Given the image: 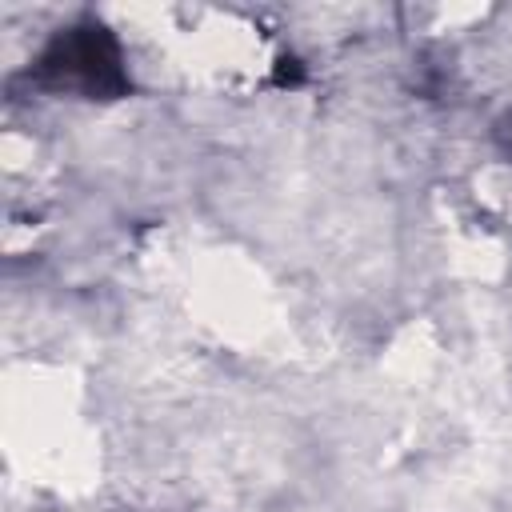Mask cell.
Returning a JSON list of instances; mask_svg holds the SVG:
<instances>
[{
  "mask_svg": "<svg viewBox=\"0 0 512 512\" xmlns=\"http://www.w3.org/2000/svg\"><path fill=\"white\" fill-rule=\"evenodd\" d=\"M40 80L80 96H120L128 88L120 44L100 24L68 28L40 56Z\"/></svg>",
  "mask_w": 512,
  "mask_h": 512,
  "instance_id": "obj_1",
  "label": "cell"
}]
</instances>
